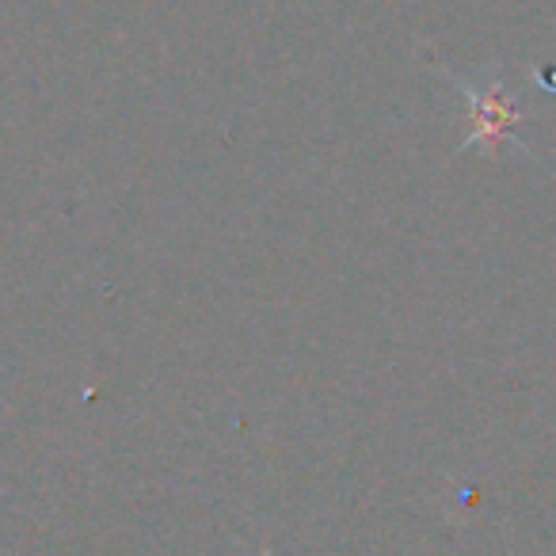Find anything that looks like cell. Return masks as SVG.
Listing matches in <instances>:
<instances>
[{"label":"cell","mask_w":556,"mask_h":556,"mask_svg":"<svg viewBox=\"0 0 556 556\" xmlns=\"http://www.w3.org/2000/svg\"><path fill=\"white\" fill-rule=\"evenodd\" d=\"M450 80L457 85V92L469 100L472 130L465 138V149H480L488 156H500L503 146H522V108L507 96L500 73L484 70V77L472 80L462 73H450Z\"/></svg>","instance_id":"obj_1"}]
</instances>
